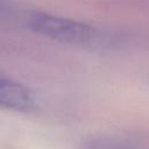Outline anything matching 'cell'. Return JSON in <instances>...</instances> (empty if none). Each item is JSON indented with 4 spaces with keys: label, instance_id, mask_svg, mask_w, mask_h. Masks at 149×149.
Segmentation results:
<instances>
[{
    "label": "cell",
    "instance_id": "cell-1",
    "mask_svg": "<svg viewBox=\"0 0 149 149\" xmlns=\"http://www.w3.org/2000/svg\"><path fill=\"white\" fill-rule=\"evenodd\" d=\"M28 26L35 33L51 40L79 47H102L107 37L86 23L50 14H34Z\"/></svg>",
    "mask_w": 149,
    "mask_h": 149
},
{
    "label": "cell",
    "instance_id": "cell-2",
    "mask_svg": "<svg viewBox=\"0 0 149 149\" xmlns=\"http://www.w3.org/2000/svg\"><path fill=\"white\" fill-rule=\"evenodd\" d=\"M36 98L29 87L0 73V107L15 112H31L36 108Z\"/></svg>",
    "mask_w": 149,
    "mask_h": 149
}]
</instances>
